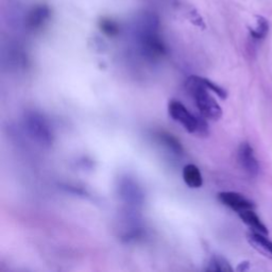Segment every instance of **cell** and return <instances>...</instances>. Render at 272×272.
Listing matches in <instances>:
<instances>
[{
  "label": "cell",
  "instance_id": "6da1fadb",
  "mask_svg": "<svg viewBox=\"0 0 272 272\" xmlns=\"http://www.w3.org/2000/svg\"><path fill=\"white\" fill-rule=\"evenodd\" d=\"M186 86L204 118L211 120H218L221 118L222 109L214 97L211 96L209 88L202 83L200 77L191 76L186 82Z\"/></svg>",
  "mask_w": 272,
  "mask_h": 272
},
{
  "label": "cell",
  "instance_id": "7a4b0ae2",
  "mask_svg": "<svg viewBox=\"0 0 272 272\" xmlns=\"http://www.w3.org/2000/svg\"><path fill=\"white\" fill-rule=\"evenodd\" d=\"M168 113L174 121L182 125L187 132L201 136L209 134V125L204 117H198L192 114L180 101L170 100L168 103Z\"/></svg>",
  "mask_w": 272,
  "mask_h": 272
},
{
  "label": "cell",
  "instance_id": "3957f363",
  "mask_svg": "<svg viewBox=\"0 0 272 272\" xmlns=\"http://www.w3.org/2000/svg\"><path fill=\"white\" fill-rule=\"evenodd\" d=\"M24 124L28 134L37 144L45 147H49L52 145V129L43 115L37 113V112H28V113L25 114Z\"/></svg>",
  "mask_w": 272,
  "mask_h": 272
},
{
  "label": "cell",
  "instance_id": "277c9868",
  "mask_svg": "<svg viewBox=\"0 0 272 272\" xmlns=\"http://www.w3.org/2000/svg\"><path fill=\"white\" fill-rule=\"evenodd\" d=\"M118 195L120 199L130 206L142 205L145 195L139 185L130 176L121 177L118 182Z\"/></svg>",
  "mask_w": 272,
  "mask_h": 272
},
{
  "label": "cell",
  "instance_id": "5b68a950",
  "mask_svg": "<svg viewBox=\"0 0 272 272\" xmlns=\"http://www.w3.org/2000/svg\"><path fill=\"white\" fill-rule=\"evenodd\" d=\"M219 201L237 213L245 210H254L255 205L245 196L234 192H222L218 195Z\"/></svg>",
  "mask_w": 272,
  "mask_h": 272
},
{
  "label": "cell",
  "instance_id": "8992f818",
  "mask_svg": "<svg viewBox=\"0 0 272 272\" xmlns=\"http://www.w3.org/2000/svg\"><path fill=\"white\" fill-rule=\"evenodd\" d=\"M238 162L241 168L249 175L256 176L259 171V165L254 155L253 148L248 143H242L238 149Z\"/></svg>",
  "mask_w": 272,
  "mask_h": 272
},
{
  "label": "cell",
  "instance_id": "52a82bcc",
  "mask_svg": "<svg viewBox=\"0 0 272 272\" xmlns=\"http://www.w3.org/2000/svg\"><path fill=\"white\" fill-rule=\"evenodd\" d=\"M247 240L253 249L272 260V241L265 237V234L251 231L247 234Z\"/></svg>",
  "mask_w": 272,
  "mask_h": 272
},
{
  "label": "cell",
  "instance_id": "ba28073f",
  "mask_svg": "<svg viewBox=\"0 0 272 272\" xmlns=\"http://www.w3.org/2000/svg\"><path fill=\"white\" fill-rule=\"evenodd\" d=\"M183 180L191 189H200L203 184L200 169L194 164H187L183 168Z\"/></svg>",
  "mask_w": 272,
  "mask_h": 272
},
{
  "label": "cell",
  "instance_id": "9c48e42d",
  "mask_svg": "<svg viewBox=\"0 0 272 272\" xmlns=\"http://www.w3.org/2000/svg\"><path fill=\"white\" fill-rule=\"evenodd\" d=\"M238 215H239L240 219L245 222L248 227H250L252 229V231L259 232L261 234H265V235H267L268 229L266 228L265 224L260 221V219L258 218V216L254 213V211L245 210V211L239 212Z\"/></svg>",
  "mask_w": 272,
  "mask_h": 272
},
{
  "label": "cell",
  "instance_id": "30bf717a",
  "mask_svg": "<svg viewBox=\"0 0 272 272\" xmlns=\"http://www.w3.org/2000/svg\"><path fill=\"white\" fill-rule=\"evenodd\" d=\"M49 13V9L46 6L37 7L28 18V27L31 28V29H37V28L42 27V25L48 20Z\"/></svg>",
  "mask_w": 272,
  "mask_h": 272
},
{
  "label": "cell",
  "instance_id": "8fae6325",
  "mask_svg": "<svg viewBox=\"0 0 272 272\" xmlns=\"http://www.w3.org/2000/svg\"><path fill=\"white\" fill-rule=\"evenodd\" d=\"M157 139L158 142L161 143L163 146H165L169 151L172 153L179 155L182 154L183 152V148L181 143L179 142V139L174 137L172 134H169L167 132H159L157 133Z\"/></svg>",
  "mask_w": 272,
  "mask_h": 272
},
{
  "label": "cell",
  "instance_id": "7c38bea8",
  "mask_svg": "<svg viewBox=\"0 0 272 272\" xmlns=\"http://www.w3.org/2000/svg\"><path fill=\"white\" fill-rule=\"evenodd\" d=\"M257 23L254 29H250V34L255 40L265 39L269 32V23L265 17L257 16Z\"/></svg>",
  "mask_w": 272,
  "mask_h": 272
},
{
  "label": "cell",
  "instance_id": "4fadbf2b",
  "mask_svg": "<svg viewBox=\"0 0 272 272\" xmlns=\"http://www.w3.org/2000/svg\"><path fill=\"white\" fill-rule=\"evenodd\" d=\"M206 271H233V268L231 267V265L229 264V261L222 257V256H218L215 255L211 258L209 266L206 268Z\"/></svg>",
  "mask_w": 272,
  "mask_h": 272
},
{
  "label": "cell",
  "instance_id": "5bb4252c",
  "mask_svg": "<svg viewBox=\"0 0 272 272\" xmlns=\"http://www.w3.org/2000/svg\"><path fill=\"white\" fill-rule=\"evenodd\" d=\"M200 78H201V81H202V83L204 84V85H205L206 87H208L209 89L213 90L215 94H217V96H219L221 99H226V98H227L228 93H227L226 89L222 88V87L219 86V85H217V84H216V83L210 81L209 79L202 78V77H200Z\"/></svg>",
  "mask_w": 272,
  "mask_h": 272
},
{
  "label": "cell",
  "instance_id": "9a60e30c",
  "mask_svg": "<svg viewBox=\"0 0 272 272\" xmlns=\"http://www.w3.org/2000/svg\"><path fill=\"white\" fill-rule=\"evenodd\" d=\"M101 30L109 36H114L118 33V26L112 21H102L100 24Z\"/></svg>",
  "mask_w": 272,
  "mask_h": 272
},
{
  "label": "cell",
  "instance_id": "2e32d148",
  "mask_svg": "<svg viewBox=\"0 0 272 272\" xmlns=\"http://www.w3.org/2000/svg\"><path fill=\"white\" fill-rule=\"evenodd\" d=\"M249 269H250V261H248V260H243V261H241L240 264L237 266V268H236V270H237V271H240V272L247 271V270H249Z\"/></svg>",
  "mask_w": 272,
  "mask_h": 272
}]
</instances>
